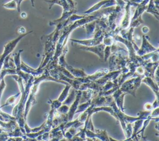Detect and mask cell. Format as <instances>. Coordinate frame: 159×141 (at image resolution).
Listing matches in <instances>:
<instances>
[{"instance_id":"cell-7","label":"cell","mask_w":159,"mask_h":141,"mask_svg":"<svg viewBox=\"0 0 159 141\" xmlns=\"http://www.w3.org/2000/svg\"><path fill=\"white\" fill-rule=\"evenodd\" d=\"M121 72H122L121 70L108 71L103 76L99 78V79L95 80L94 81H96V83H98L101 85H104L106 82L109 81H114V80L117 78Z\"/></svg>"},{"instance_id":"cell-19","label":"cell","mask_w":159,"mask_h":141,"mask_svg":"<svg viewBox=\"0 0 159 141\" xmlns=\"http://www.w3.org/2000/svg\"><path fill=\"white\" fill-rule=\"evenodd\" d=\"M143 23V21L142 19V16H140L139 17H137L136 19H135L132 20H130L129 27H133V28L137 27L138 26H139L140 24H142Z\"/></svg>"},{"instance_id":"cell-14","label":"cell","mask_w":159,"mask_h":141,"mask_svg":"<svg viewBox=\"0 0 159 141\" xmlns=\"http://www.w3.org/2000/svg\"><path fill=\"white\" fill-rule=\"evenodd\" d=\"M148 2H149V4H148V5H147L145 11L153 14L157 18V19L158 20V16H159L158 8H157L155 6L153 0H150Z\"/></svg>"},{"instance_id":"cell-24","label":"cell","mask_w":159,"mask_h":141,"mask_svg":"<svg viewBox=\"0 0 159 141\" xmlns=\"http://www.w3.org/2000/svg\"><path fill=\"white\" fill-rule=\"evenodd\" d=\"M17 32H18V33H19V34H23L26 33V32H25V29L24 27H19V29H18V30H17Z\"/></svg>"},{"instance_id":"cell-1","label":"cell","mask_w":159,"mask_h":141,"mask_svg":"<svg viewBox=\"0 0 159 141\" xmlns=\"http://www.w3.org/2000/svg\"><path fill=\"white\" fill-rule=\"evenodd\" d=\"M144 76H138L136 77H132L130 79L125 80L119 88V89L126 93L127 94H131L135 97V92L142 83V80Z\"/></svg>"},{"instance_id":"cell-10","label":"cell","mask_w":159,"mask_h":141,"mask_svg":"<svg viewBox=\"0 0 159 141\" xmlns=\"http://www.w3.org/2000/svg\"><path fill=\"white\" fill-rule=\"evenodd\" d=\"M142 82L148 85L154 92L156 96V98L158 99V82L153 78L150 76H144L142 80Z\"/></svg>"},{"instance_id":"cell-20","label":"cell","mask_w":159,"mask_h":141,"mask_svg":"<svg viewBox=\"0 0 159 141\" xmlns=\"http://www.w3.org/2000/svg\"><path fill=\"white\" fill-rule=\"evenodd\" d=\"M111 55V45H106L104 49V61H106Z\"/></svg>"},{"instance_id":"cell-9","label":"cell","mask_w":159,"mask_h":141,"mask_svg":"<svg viewBox=\"0 0 159 141\" xmlns=\"http://www.w3.org/2000/svg\"><path fill=\"white\" fill-rule=\"evenodd\" d=\"M105 46L106 45L103 43H101L100 44L91 46V47H86V46L80 47V48L86 51L94 53L99 57V58L102 61H104V49Z\"/></svg>"},{"instance_id":"cell-15","label":"cell","mask_w":159,"mask_h":141,"mask_svg":"<svg viewBox=\"0 0 159 141\" xmlns=\"http://www.w3.org/2000/svg\"><path fill=\"white\" fill-rule=\"evenodd\" d=\"M76 93V89L73 88L71 93L68 94V95L67 96L66 99L63 101L62 104H66V105H68L70 106L75 99Z\"/></svg>"},{"instance_id":"cell-23","label":"cell","mask_w":159,"mask_h":141,"mask_svg":"<svg viewBox=\"0 0 159 141\" xmlns=\"http://www.w3.org/2000/svg\"><path fill=\"white\" fill-rule=\"evenodd\" d=\"M144 108L145 110L147 111H150L152 109H153L152 107V104L150 103V102H147L144 105Z\"/></svg>"},{"instance_id":"cell-22","label":"cell","mask_w":159,"mask_h":141,"mask_svg":"<svg viewBox=\"0 0 159 141\" xmlns=\"http://www.w3.org/2000/svg\"><path fill=\"white\" fill-rule=\"evenodd\" d=\"M69 106L61 104V105L57 109L59 112L62 113V114H67L68 109H69Z\"/></svg>"},{"instance_id":"cell-16","label":"cell","mask_w":159,"mask_h":141,"mask_svg":"<svg viewBox=\"0 0 159 141\" xmlns=\"http://www.w3.org/2000/svg\"><path fill=\"white\" fill-rule=\"evenodd\" d=\"M96 25V20L91 21L90 22H88L84 25V27H85L86 30V34L87 35H91L94 33V30H95V27Z\"/></svg>"},{"instance_id":"cell-29","label":"cell","mask_w":159,"mask_h":141,"mask_svg":"<svg viewBox=\"0 0 159 141\" xmlns=\"http://www.w3.org/2000/svg\"><path fill=\"white\" fill-rule=\"evenodd\" d=\"M31 2H32V5L33 7H34V0H30Z\"/></svg>"},{"instance_id":"cell-3","label":"cell","mask_w":159,"mask_h":141,"mask_svg":"<svg viewBox=\"0 0 159 141\" xmlns=\"http://www.w3.org/2000/svg\"><path fill=\"white\" fill-rule=\"evenodd\" d=\"M142 45L140 48L136 51V54L139 56H143L145 54L158 50V48H156L151 45L148 42V37L147 35H143L142 37Z\"/></svg>"},{"instance_id":"cell-2","label":"cell","mask_w":159,"mask_h":141,"mask_svg":"<svg viewBox=\"0 0 159 141\" xmlns=\"http://www.w3.org/2000/svg\"><path fill=\"white\" fill-rule=\"evenodd\" d=\"M33 32V31H30L28 32L27 33L23 34H20V35L19 37H17L16 39L9 42L8 43H6L5 45L4 46V52L3 53L1 54V55L0 56V71L2 69V66H3L4 64V60L6 58V57L9 55V54L11 53V52H12V50L14 49V48L16 47L17 44L19 43V42L25 36H26L27 35L30 34Z\"/></svg>"},{"instance_id":"cell-4","label":"cell","mask_w":159,"mask_h":141,"mask_svg":"<svg viewBox=\"0 0 159 141\" xmlns=\"http://www.w3.org/2000/svg\"><path fill=\"white\" fill-rule=\"evenodd\" d=\"M71 87V86L70 84H68V83L65 84V87L61 91V93L60 95L59 96V97L58 98V99H55V100L49 99L48 101V103H49L50 104L51 107L54 108L55 109H57L61 105L63 101L66 99V98L68 95Z\"/></svg>"},{"instance_id":"cell-27","label":"cell","mask_w":159,"mask_h":141,"mask_svg":"<svg viewBox=\"0 0 159 141\" xmlns=\"http://www.w3.org/2000/svg\"><path fill=\"white\" fill-rule=\"evenodd\" d=\"M23 0H18L17 2V11L19 12H20V3L22 2Z\"/></svg>"},{"instance_id":"cell-26","label":"cell","mask_w":159,"mask_h":141,"mask_svg":"<svg viewBox=\"0 0 159 141\" xmlns=\"http://www.w3.org/2000/svg\"><path fill=\"white\" fill-rule=\"evenodd\" d=\"M142 31L143 34H147L149 32V28L147 26H143L142 29Z\"/></svg>"},{"instance_id":"cell-6","label":"cell","mask_w":159,"mask_h":141,"mask_svg":"<svg viewBox=\"0 0 159 141\" xmlns=\"http://www.w3.org/2000/svg\"><path fill=\"white\" fill-rule=\"evenodd\" d=\"M81 96V91L80 90V89L76 90L75 99L73 101V102L71 103V104L70 106L68 111L67 112L68 121H71L73 119V117H74V115L75 114V112L77 109L78 106L80 104Z\"/></svg>"},{"instance_id":"cell-17","label":"cell","mask_w":159,"mask_h":141,"mask_svg":"<svg viewBox=\"0 0 159 141\" xmlns=\"http://www.w3.org/2000/svg\"><path fill=\"white\" fill-rule=\"evenodd\" d=\"M91 99H89V100L86 101L85 102L80 103L78 106V107L75 112V114L81 113L83 111H84L87 108H88L89 107V106L91 105Z\"/></svg>"},{"instance_id":"cell-13","label":"cell","mask_w":159,"mask_h":141,"mask_svg":"<svg viewBox=\"0 0 159 141\" xmlns=\"http://www.w3.org/2000/svg\"><path fill=\"white\" fill-rule=\"evenodd\" d=\"M45 2H48L50 5L49 6V9H50L52 8V7L55 4H58L60 6H61L63 7V9L64 11H70L71 10L68 4L67 3L66 0H45Z\"/></svg>"},{"instance_id":"cell-30","label":"cell","mask_w":159,"mask_h":141,"mask_svg":"<svg viewBox=\"0 0 159 141\" xmlns=\"http://www.w3.org/2000/svg\"><path fill=\"white\" fill-rule=\"evenodd\" d=\"M126 3H127V2H129V1H130V0H124Z\"/></svg>"},{"instance_id":"cell-8","label":"cell","mask_w":159,"mask_h":141,"mask_svg":"<svg viewBox=\"0 0 159 141\" xmlns=\"http://www.w3.org/2000/svg\"><path fill=\"white\" fill-rule=\"evenodd\" d=\"M103 37L104 36H101L99 37H93L92 39H86V40H77V39H71L70 40L73 42H75L79 45H81L83 46L91 47V46L96 45L102 43Z\"/></svg>"},{"instance_id":"cell-5","label":"cell","mask_w":159,"mask_h":141,"mask_svg":"<svg viewBox=\"0 0 159 141\" xmlns=\"http://www.w3.org/2000/svg\"><path fill=\"white\" fill-rule=\"evenodd\" d=\"M117 5V3L115 0H102L94 5H93L92 7L85 11L83 14L84 15H88L90 14H92L93 12L98 11L100 9L108 7L111 6H114Z\"/></svg>"},{"instance_id":"cell-12","label":"cell","mask_w":159,"mask_h":141,"mask_svg":"<svg viewBox=\"0 0 159 141\" xmlns=\"http://www.w3.org/2000/svg\"><path fill=\"white\" fill-rule=\"evenodd\" d=\"M76 12V9H71L70 11H64L63 10L62 15H61L60 18H59L58 19H56V20H52V21L49 22L48 24H49L50 25H56L58 23L66 20L72 14L75 13Z\"/></svg>"},{"instance_id":"cell-25","label":"cell","mask_w":159,"mask_h":141,"mask_svg":"<svg viewBox=\"0 0 159 141\" xmlns=\"http://www.w3.org/2000/svg\"><path fill=\"white\" fill-rule=\"evenodd\" d=\"M158 106H159V104H158V99L156 98L155 101L152 103V107H153V109H154L155 107H158Z\"/></svg>"},{"instance_id":"cell-11","label":"cell","mask_w":159,"mask_h":141,"mask_svg":"<svg viewBox=\"0 0 159 141\" xmlns=\"http://www.w3.org/2000/svg\"><path fill=\"white\" fill-rule=\"evenodd\" d=\"M64 67L70 71V73L75 78H82V77H85L88 75L86 74V73L83 71L82 69H78V68H75L72 66L69 65L67 63H65Z\"/></svg>"},{"instance_id":"cell-28","label":"cell","mask_w":159,"mask_h":141,"mask_svg":"<svg viewBox=\"0 0 159 141\" xmlns=\"http://www.w3.org/2000/svg\"><path fill=\"white\" fill-rule=\"evenodd\" d=\"M27 16V15L26 12H22L20 14V17H21L22 19L26 18Z\"/></svg>"},{"instance_id":"cell-18","label":"cell","mask_w":159,"mask_h":141,"mask_svg":"<svg viewBox=\"0 0 159 141\" xmlns=\"http://www.w3.org/2000/svg\"><path fill=\"white\" fill-rule=\"evenodd\" d=\"M20 93H18L17 94H15V95H13V96H11L10 98H9L6 100L5 104H2L1 106H0V109L2 108V107L6 106L12 105V104H14V103L15 102V101H16L17 98L20 96Z\"/></svg>"},{"instance_id":"cell-21","label":"cell","mask_w":159,"mask_h":141,"mask_svg":"<svg viewBox=\"0 0 159 141\" xmlns=\"http://www.w3.org/2000/svg\"><path fill=\"white\" fill-rule=\"evenodd\" d=\"M3 7L7 8V9H17V3L16 2V1L14 0H12L11 1L4 4L2 5Z\"/></svg>"}]
</instances>
